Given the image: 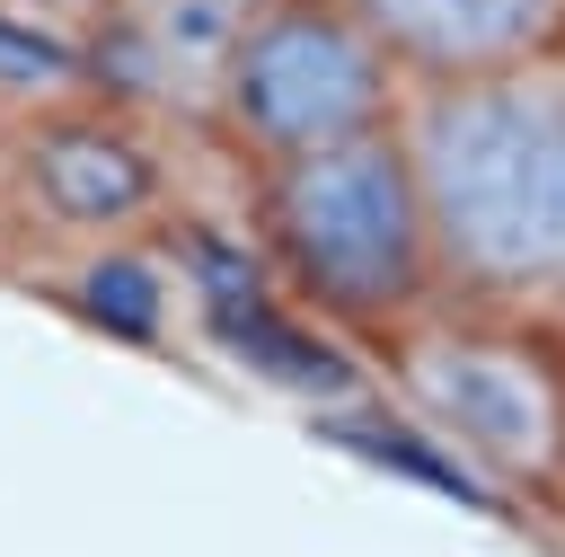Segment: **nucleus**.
<instances>
[{
    "label": "nucleus",
    "instance_id": "1",
    "mask_svg": "<svg viewBox=\"0 0 565 557\" xmlns=\"http://www.w3.org/2000/svg\"><path fill=\"white\" fill-rule=\"evenodd\" d=\"M397 141L441 301L539 327L565 318V53L406 88Z\"/></svg>",
    "mask_w": 565,
    "mask_h": 557
},
{
    "label": "nucleus",
    "instance_id": "2",
    "mask_svg": "<svg viewBox=\"0 0 565 557\" xmlns=\"http://www.w3.org/2000/svg\"><path fill=\"white\" fill-rule=\"evenodd\" d=\"M256 239H265L274 283L335 327L397 336L415 309L441 301L397 124L282 159V168H256Z\"/></svg>",
    "mask_w": 565,
    "mask_h": 557
},
{
    "label": "nucleus",
    "instance_id": "3",
    "mask_svg": "<svg viewBox=\"0 0 565 557\" xmlns=\"http://www.w3.org/2000/svg\"><path fill=\"white\" fill-rule=\"evenodd\" d=\"M388 380L468 469L512 495H565V345L539 318L433 301L388 336Z\"/></svg>",
    "mask_w": 565,
    "mask_h": 557
},
{
    "label": "nucleus",
    "instance_id": "4",
    "mask_svg": "<svg viewBox=\"0 0 565 557\" xmlns=\"http://www.w3.org/2000/svg\"><path fill=\"white\" fill-rule=\"evenodd\" d=\"M406 71L380 53V35L335 0H265L230 80H221V141L247 168H282L309 150H335L353 133L397 124Z\"/></svg>",
    "mask_w": 565,
    "mask_h": 557
},
{
    "label": "nucleus",
    "instance_id": "5",
    "mask_svg": "<svg viewBox=\"0 0 565 557\" xmlns=\"http://www.w3.org/2000/svg\"><path fill=\"white\" fill-rule=\"evenodd\" d=\"M0 186L44 239L115 256L168 212V150H159V124L106 97H79V106L0 124Z\"/></svg>",
    "mask_w": 565,
    "mask_h": 557
},
{
    "label": "nucleus",
    "instance_id": "6",
    "mask_svg": "<svg viewBox=\"0 0 565 557\" xmlns=\"http://www.w3.org/2000/svg\"><path fill=\"white\" fill-rule=\"evenodd\" d=\"M265 0H88V88L141 124H221V80Z\"/></svg>",
    "mask_w": 565,
    "mask_h": 557
},
{
    "label": "nucleus",
    "instance_id": "7",
    "mask_svg": "<svg viewBox=\"0 0 565 557\" xmlns=\"http://www.w3.org/2000/svg\"><path fill=\"white\" fill-rule=\"evenodd\" d=\"M335 9H353L380 35V53L406 71V88L486 80V71L565 53V0H335Z\"/></svg>",
    "mask_w": 565,
    "mask_h": 557
},
{
    "label": "nucleus",
    "instance_id": "8",
    "mask_svg": "<svg viewBox=\"0 0 565 557\" xmlns=\"http://www.w3.org/2000/svg\"><path fill=\"white\" fill-rule=\"evenodd\" d=\"M88 88V0H0V124L79 106Z\"/></svg>",
    "mask_w": 565,
    "mask_h": 557
}]
</instances>
